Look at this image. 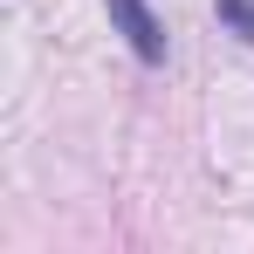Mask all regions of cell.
I'll list each match as a JSON object with an SVG mask.
<instances>
[{
  "label": "cell",
  "instance_id": "cell-2",
  "mask_svg": "<svg viewBox=\"0 0 254 254\" xmlns=\"http://www.w3.org/2000/svg\"><path fill=\"white\" fill-rule=\"evenodd\" d=\"M220 14H227V21H241V28L254 35V0H220Z\"/></svg>",
  "mask_w": 254,
  "mask_h": 254
},
{
  "label": "cell",
  "instance_id": "cell-1",
  "mask_svg": "<svg viewBox=\"0 0 254 254\" xmlns=\"http://www.w3.org/2000/svg\"><path fill=\"white\" fill-rule=\"evenodd\" d=\"M110 14H117V21H124V35L130 42H137V55H158V21H151V14H144V7H137V0H110Z\"/></svg>",
  "mask_w": 254,
  "mask_h": 254
}]
</instances>
